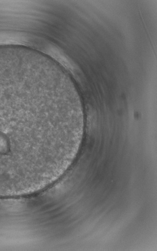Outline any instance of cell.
<instances>
[{
	"mask_svg": "<svg viewBox=\"0 0 157 251\" xmlns=\"http://www.w3.org/2000/svg\"><path fill=\"white\" fill-rule=\"evenodd\" d=\"M84 116L47 71L0 55V198L35 194L60 178L79 152Z\"/></svg>",
	"mask_w": 157,
	"mask_h": 251,
	"instance_id": "6da1fadb",
	"label": "cell"
}]
</instances>
